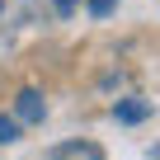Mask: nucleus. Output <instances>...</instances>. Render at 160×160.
I'll list each match as a JSON object with an SVG mask.
<instances>
[{"label": "nucleus", "instance_id": "4", "mask_svg": "<svg viewBox=\"0 0 160 160\" xmlns=\"http://www.w3.org/2000/svg\"><path fill=\"white\" fill-rule=\"evenodd\" d=\"M10 141H19V118H5V113H0V146H10Z\"/></svg>", "mask_w": 160, "mask_h": 160}, {"label": "nucleus", "instance_id": "2", "mask_svg": "<svg viewBox=\"0 0 160 160\" xmlns=\"http://www.w3.org/2000/svg\"><path fill=\"white\" fill-rule=\"evenodd\" d=\"M14 118L38 127V122L47 118V99H42V90H19V99H14Z\"/></svg>", "mask_w": 160, "mask_h": 160}, {"label": "nucleus", "instance_id": "3", "mask_svg": "<svg viewBox=\"0 0 160 160\" xmlns=\"http://www.w3.org/2000/svg\"><path fill=\"white\" fill-rule=\"evenodd\" d=\"M113 118L118 122H146L151 118V104L146 99H122V104H113Z\"/></svg>", "mask_w": 160, "mask_h": 160}, {"label": "nucleus", "instance_id": "1", "mask_svg": "<svg viewBox=\"0 0 160 160\" xmlns=\"http://www.w3.org/2000/svg\"><path fill=\"white\" fill-rule=\"evenodd\" d=\"M47 160H104V146H99V141H85V137H75V141L52 146Z\"/></svg>", "mask_w": 160, "mask_h": 160}, {"label": "nucleus", "instance_id": "5", "mask_svg": "<svg viewBox=\"0 0 160 160\" xmlns=\"http://www.w3.org/2000/svg\"><path fill=\"white\" fill-rule=\"evenodd\" d=\"M90 14H94V19H108V14H113V0H90Z\"/></svg>", "mask_w": 160, "mask_h": 160}, {"label": "nucleus", "instance_id": "6", "mask_svg": "<svg viewBox=\"0 0 160 160\" xmlns=\"http://www.w3.org/2000/svg\"><path fill=\"white\" fill-rule=\"evenodd\" d=\"M52 5H57V14H61V19H71V14L80 10V0H52Z\"/></svg>", "mask_w": 160, "mask_h": 160}]
</instances>
